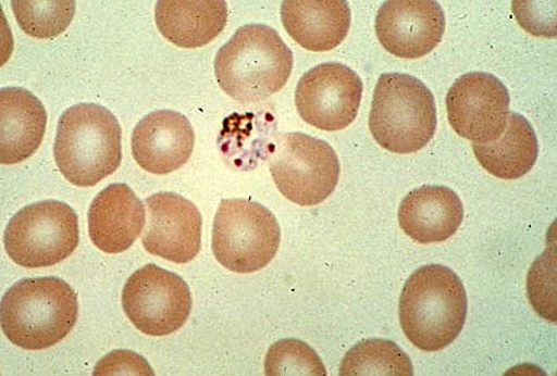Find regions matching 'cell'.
I'll return each instance as SVG.
<instances>
[{
    "instance_id": "8",
    "label": "cell",
    "mask_w": 557,
    "mask_h": 376,
    "mask_svg": "<svg viewBox=\"0 0 557 376\" xmlns=\"http://www.w3.org/2000/svg\"><path fill=\"white\" fill-rule=\"evenodd\" d=\"M78 245V216L69 204L59 201H42L24 208L4 233L8 255L23 268L55 266L71 258Z\"/></svg>"
},
{
    "instance_id": "6",
    "label": "cell",
    "mask_w": 557,
    "mask_h": 376,
    "mask_svg": "<svg viewBox=\"0 0 557 376\" xmlns=\"http://www.w3.org/2000/svg\"><path fill=\"white\" fill-rule=\"evenodd\" d=\"M281 243V228L273 213L250 200L220 203L212 230V252L231 272L253 273L268 267Z\"/></svg>"
},
{
    "instance_id": "11",
    "label": "cell",
    "mask_w": 557,
    "mask_h": 376,
    "mask_svg": "<svg viewBox=\"0 0 557 376\" xmlns=\"http://www.w3.org/2000/svg\"><path fill=\"white\" fill-rule=\"evenodd\" d=\"M510 96L487 73H469L451 85L447 111L453 130L462 139L484 145L499 139L508 124Z\"/></svg>"
},
{
    "instance_id": "7",
    "label": "cell",
    "mask_w": 557,
    "mask_h": 376,
    "mask_svg": "<svg viewBox=\"0 0 557 376\" xmlns=\"http://www.w3.org/2000/svg\"><path fill=\"white\" fill-rule=\"evenodd\" d=\"M269 164L280 192L299 206L327 200L339 181V159L331 145L301 133L280 136L271 145Z\"/></svg>"
},
{
    "instance_id": "24",
    "label": "cell",
    "mask_w": 557,
    "mask_h": 376,
    "mask_svg": "<svg viewBox=\"0 0 557 376\" xmlns=\"http://www.w3.org/2000/svg\"><path fill=\"white\" fill-rule=\"evenodd\" d=\"M548 259L546 253L540 258L528 276V293L534 310L546 321L556 322L555 296L550 293V277H548Z\"/></svg>"
},
{
    "instance_id": "5",
    "label": "cell",
    "mask_w": 557,
    "mask_h": 376,
    "mask_svg": "<svg viewBox=\"0 0 557 376\" xmlns=\"http://www.w3.org/2000/svg\"><path fill=\"white\" fill-rule=\"evenodd\" d=\"M370 129L381 148L399 155L418 152L434 138L433 93L408 74H383L374 89Z\"/></svg>"
},
{
    "instance_id": "12",
    "label": "cell",
    "mask_w": 557,
    "mask_h": 376,
    "mask_svg": "<svg viewBox=\"0 0 557 376\" xmlns=\"http://www.w3.org/2000/svg\"><path fill=\"white\" fill-rule=\"evenodd\" d=\"M444 32V12L434 0H391L376 14V37L385 50L400 59L430 54L440 46Z\"/></svg>"
},
{
    "instance_id": "2",
    "label": "cell",
    "mask_w": 557,
    "mask_h": 376,
    "mask_svg": "<svg viewBox=\"0 0 557 376\" xmlns=\"http://www.w3.org/2000/svg\"><path fill=\"white\" fill-rule=\"evenodd\" d=\"M293 70V51L276 30L261 24L239 28L215 59L220 88L239 104L269 99L285 87Z\"/></svg>"
},
{
    "instance_id": "22",
    "label": "cell",
    "mask_w": 557,
    "mask_h": 376,
    "mask_svg": "<svg viewBox=\"0 0 557 376\" xmlns=\"http://www.w3.org/2000/svg\"><path fill=\"white\" fill-rule=\"evenodd\" d=\"M13 13L21 29L37 39H53L64 33L75 14V2L14 0Z\"/></svg>"
},
{
    "instance_id": "20",
    "label": "cell",
    "mask_w": 557,
    "mask_h": 376,
    "mask_svg": "<svg viewBox=\"0 0 557 376\" xmlns=\"http://www.w3.org/2000/svg\"><path fill=\"white\" fill-rule=\"evenodd\" d=\"M479 164L502 179H518L530 173L539 158V142L533 126L518 113H510L507 127L493 142L473 143Z\"/></svg>"
},
{
    "instance_id": "10",
    "label": "cell",
    "mask_w": 557,
    "mask_h": 376,
    "mask_svg": "<svg viewBox=\"0 0 557 376\" xmlns=\"http://www.w3.org/2000/svg\"><path fill=\"white\" fill-rule=\"evenodd\" d=\"M363 96L359 75L339 63L313 67L299 80L296 106L299 116L315 129L339 131L352 124Z\"/></svg>"
},
{
    "instance_id": "18",
    "label": "cell",
    "mask_w": 557,
    "mask_h": 376,
    "mask_svg": "<svg viewBox=\"0 0 557 376\" xmlns=\"http://www.w3.org/2000/svg\"><path fill=\"white\" fill-rule=\"evenodd\" d=\"M281 20L297 45L315 53L339 47L350 29V10L345 0H286Z\"/></svg>"
},
{
    "instance_id": "19",
    "label": "cell",
    "mask_w": 557,
    "mask_h": 376,
    "mask_svg": "<svg viewBox=\"0 0 557 376\" xmlns=\"http://www.w3.org/2000/svg\"><path fill=\"white\" fill-rule=\"evenodd\" d=\"M227 4L224 0L206 2L157 3L156 21L162 36L173 45L195 49L208 46L220 36L227 23Z\"/></svg>"
},
{
    "instance_id": "14",
    "label": "cell",
    "mask_w": 557,
    "mask_h": 376,
    "mask_svg": "<svg viewBox=\"0 0 557 376\" xmlns=\"http://www.w3.org/2000/svg\"><path fill=\"white\" fill-rule=\"evenodd\" d=\"M194 148L193 126L176 111H153L133 133V156L137 165L153 175H168L182 168L190 160Z\"/></svg>"
},
{
    "instance_id": "13",
    "label": "cell",
    "mask_w": 557,
    "mask_h": 376,
    "mask_svg": "<svg viewBox=\"0 0 557 376\" xmlns=\"http://www.w3.org/2000/svg\"><path fill=\"white\" fill-rule=\"evenodd\" d=\"M148 225L143 245L157 258L185 264L201 250V213L176 193L161 192L147 199Z\"/></svg>"
},
{
    "instance_id": "21",
    "label": "cell",
    "mask_w": 557,
    "mask_h": 376,
    "mask_svg": "<svg viewBox=\"0 0 557 376\" xmlns=\"http://www.w3.org/2000/svg\"><path fill=\"white\" fill-rule=\"evenodd\" d=\"M339 375H414L413 364L393 341L368 339L355 346L343 359Z\"/></svg>"
},
{
    "instance_id": "1",
    "label": "cell",
    "mask_w": 557,
    "mask_h": 376,
    "mask_svg": "<svg viewBox=\"0 0 557 376\" xmlns=\"http://www.w3.org/2000/svg\"><path fill=\"white\" fill-rule=\"evenodd\" d=\"M465 285L450 268L431 264L406 281L399 319L406 337L423 352H440L456 340L467 321Z\"/></svg>"
},
{
    "instance_id": "23",
    "label": "cell",
    "mask_w": 557,
    "mask_h": 376,
    "mask_svg": "<svg viewBox=\"0 0 557 376\" xmlns=\"http://www.w3.org/2000/svg\"><path fill=\"white\" fill-rule=\"evenodd\" d=\"M265 375L325 376V367L314 350L297 339H284L273 344L265 356Z\"/></svg>"
},
{
    "instance_id": "16",
    "label": "cell",
    "mask_w": 557,
    "mask_h": 376,
    "mask_svg": "<svg viewBox=\"0 0 557 376\" xmlns=\"http://www.w3.org/2000/svg\"><path fill=\"white\" fill-rule=\"evenodd\" d=\"M398 220L400 228L413 241L440 243L457 234L465 220V208L450 188L423 186L401 201Z\"/></svg>"
},
{
    "instance_id": "17",
    "label": "cell",
    "mask_w": 557,
    "mask_h": 376,
    "mask_svg": "<svg viewBox=\"0 0 557 376\" xmlns=\"http://www.w3.org/2000/svg\"><path fill=\"white\" fill-rule=\"evenodd\" d=\"M47 110L28 90L0 91V162L16 165L38 151L47 129Z\"/></svg>"
},
{
    "instance_id": "15",
    "label": "cell",
    "mask_w": 557,
    "mask_h": 376,
    "mask_svg": "<svg viewBox=\"0 0 557 376\" xmlns=\"http://www.w3.org/2000/svg\"><path fill=\"white\" fill-rule=\"evenodd\" d=\"M145 208L131 187L114 184L94 199L89 235L100 251L117 254L128 250L145 228Z\"/></svg>"
},
{
    "instance_id": "3",
    "label": "cell",
    "mask_w": 557,
    "mask_h": 376,
    "mask_svg": "<svg viewBox=\"0 0 557 376\" xmlns=\"http://www.w3.org/2000/svg\"><path fill=\"white\" fill-rule=\"evenodd\" d=\"M74 289L57 277L23 279L2 299L0 322L8 339L25 350H42L62 341L78 321Z\"/></svg>"
},
{
    "instance_id": "4",
    "label": "cell",
    "mask_w": 557,
    "mask_h": 376,
    "mask_svg": "<svg viewBox=\"0 0 557 376\" xmlns=\"http://www.w3.org/2000/svg\"><path fill=\"white\" fill-rule=\"evenodd\" d=\"M60 173L78 187L98 185L122 164V127L106 108L81 104L60 117L54 145Z\"/></svg>"
},
{
    "instance_id": "9",
    "label": "cell",
    "mask_w": 557,
    "mask_h": 376,
    "mask_svg": "<svg viewBox=\"0 0 557 376\" xmlns=\"http://www.w3.org/2000/svg\"><path fill=\"white\" fill-rule=\"evenodd\" d=\"M123 308L134 327L150 337H166L185 326L193 298L186 281L148 264L126 280Z\"/></svg>"
},
{
    "instance_id": "25",
    "label": "cell",
    "mask_w": 557,
    "mask_h": 376,
    "mask_svg": "<svg viewBox=\"0 0 557 376\" xmlns=\"http://www.w3.org/2000/svg\"><path fill=\"white\" fill-rule=\"evenodd\" d=\"M140 374L153 375L151 366L139 355L128 352H114L98 364L94 375Z\"/></svg>"
}]
</instances>
